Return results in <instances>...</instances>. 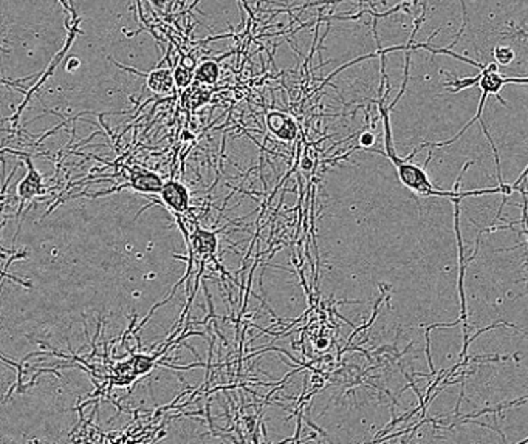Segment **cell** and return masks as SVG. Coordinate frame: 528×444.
I'll return each instance as SVG.
<instances>
[{
	"instance_id": "1",
	"label": "cell",
	"mask_w": 528,
	"mask_h": 444,
	"mask_svg": "<svg viewBox=\"0 0 528 444\" xmlns=\"http://www.w3.org/2000/svg\"><path fill=\"white\" fill-rule=\"evenodd\" d=\"M379 110H381V116H383V122H384V152L381 151H373L372 152H378L381 155L388 157L397 168V174H399V179L403 183V186H406L407 189H411L414 194L417 195H425V197H449L453 198H465L470 197V195H483V194H497L502 192L503 195L512 194L516 189L512 185H505V183H501L499 187H491V189H479V191H468V192H460V191H442V189H437L428 179V174L425 172V168H420L417 164L409 163L415 153L418 151L423 149V147H418L415 149L411 155L407 158H400L395 153L394 144H392V133H390V122H389V114L388 109L384 107L383 103H379Z\"/></svg>"
},
{
	"instance_id": "2",
	"label": "cell",
	"mask_w": 528,
	"mask_h": 444,
	"mask_svg": "<svg viewBox=\"0 0 528 444\" xmlns=\"http://www.w3.org/2000/svg\"><path fill=\"white\" fill-rule=\"evenodd\" d=\"M160 201H155V205H163L171 212L175 214H185L189 211V192L185 185L180 181L169 180L164 183V186L160 192Z\"/></svg>"
},
{
	"instance_id": "3",
	"label": "cell",
	"mask_w": 528,
	"mask_h": 444,
	"mask_svg": "<svg viewBox=\"0 0 528 444\" xmlns=\"http://www.w3.org/2000/svg\"><path fill=\"white\" fill-rule=\"evenodd\" d=\"M181 229H183V226H181ZM183 233H185V240L188 241L189 248H191V250L197 254V256H206V257L214 256L216 251H217V246H218L217 233H211V231L197 228L191 239L188 237V233L185 229H183Z\"/></svg>"
},
{
	"instance_id": "4",
	"label": "cell",
	"mask_w": 528,
	"mask_h": 444,
	"mask_svg": "<svg viewBox=\"0 0 528 444\" xmlns=\"http://www.w3.org/2000/svg\"><path fill=\"white\" fill-rule=\"evenodd\" d=\"M266 127L276 138L284 141H292L298 136L296 122L288 115L281 114V112H273V114L266 116Z\"/></svg>"
},
{
	"instance_id": "5",
	"label": "cell",
	"mask_w": 528,
	"mask_h": 444,
	"mask_svg": "<svg viewBox=\"0 0 528 444\" xmlns=\"http://www.w3.org/2000/svg\"><path fill=\"white\" fill-rule=\"evenodd\" d=\"M27 166H28V174L25 179H23L19 185H17V195H19L22 201L25 200H32L36 195H40L45 192L44 185H42V175H40L32 163V159L27 158Z\"/></svg>"
},
{
	"instance_id": "6",
	"label": "cell",
	"mask_w": 528,
	"mask_h": 444,
	"mask_svg": "<svg viewBox=\"0 0 528 444\" xmlns=\"http://www.w3.org/2000/svg\"><path fill=\"white\" fill-rule=\"evenodd\" d=\"M132 187L134 191L140 192V194H160L164 186L163 180L160 179L157 174L153 172H147V170H141V172H135L130 177V180L127 185H124V187Z\"/></svg>"
},
{
	"instance_id": "7",
	"label": "cell",
	"mask_w": 528,
	"mask_h": 444,
	"mask_svg": "<svg viewBox=\"0 0 528 444\" xmlns=\"http://www.w3.org/2000/svg\"><path fill=\"white\" fill-rule=\"evenodd\" d=\"M174 75L169 70L157 68L147 75V87L157 94H168L174 92Z\"/></svg>"
},
{
	"instance_id": "8",
	"label": "cell",
	"mask_w": 528,
	"mask_h": 444,
	"mask_svg": "<svg viewBox=\"0 0 528 444\" xmlns=\"http://www.w3.org/2000/svg\"><path fill=\"white\" fill-rule=\"evenodd\" d=\"M221 75V68L214 61H205L201 62L197 68H195V79L201 84H216Z\"/></svg>"
},
{
	"instance_id": "9",
	"label": "cell",
	"mask_w": 528,
	"mask_h": 444,
	"mask_svg": "<svg viewBox=\"0 0 528 444\" xmlns=\"http://www.w3.org/2000/svg\"><path fill=\"white\" fill-rule=\"evenodd\" d=\"M492 57H494L496 64L508 65V64H512V61L514 59V51H513V49H510V47L497 45L496 49L492 50Z\"/></svg>"
},
{
	"instance_id": "10",
	"label": "cell",
	"mask_w": 528,
	"mask_h": 444,
	"mask_svg": "<svg viewBox=\"0 0 528 444\" xmlns=\"http://www.w3.org/2000/svg\"><path fill=\"white\" fill-rule=\"evenodd\" d=\"M174 81L177 87H188L192 81V70L186 67H177L174 70Z\"/></svg>"
},
{
	"instance_id": "11",
	"label": "cell",
	"mask_w": 528,
	"mask_h": 444,
	"mask_svg": "<svg viewBox=\"0 0 528 444\" xmlns=\"http://www.w3.org/2000/svg\"><path fill=\"white\" fill-rule=\"evenodd\" d=\"M373 143H375V136H373V133L366 132L360 136V147H366V149H369V147L373 146Z\"/></svg>"
},
{
	"instance_id": "12",
	"label": "cell",
	"mask_w": 528,
	"mask_h": 444,
	"mask_svg": "<svg viewBox=\"0 0 528 444\" xmlns=\"http://www.w3.org/2000/svg\"><path fill=\"white\" fill-rule=\"evenodd\" d=\"M527 175H528V166H527V168H525V170H524V172H522V175L519 177V179H518V181H516V183H513V187L516 189V191H519L520 194H522V197H527V191H525V189L524 187H520L519 185H520V183L522 181H524L525 179H527Z\"/></svg>"
},
{
	"instance_id": "13",
	"label": "cell",
	"mask_w": 528,
	"mask_h": 444,
	"mask_svg": "<svg viewBox=\"0 0 528 444\" xmlns=\"http://www.w3.org/2000/svg\"><path fill=\"white\" fill-rule=\"evenodd\" d=\"M78 67H79V59H76V57L70 59L68 64H67V70H68V72H72L73 68H78Z\"/></svg>"
},
{
	"instance_id": "14",
	"label": "cell",
	"mask_w": 528,
	"mask_h": 444,
	"mask_svg": "<svg viewBox=\"0 0 528 444\" xmlns=\"http://www.w3.org/2000/svg\"><path fill=\"white\" fill-rule=\"evenodd\" d=\"M327 344H329V342L325 341V339H319V341L316 342V347H318V348H325V347H327Z\"/></svg>"
}]
</instances>
